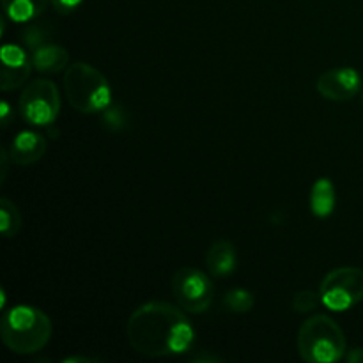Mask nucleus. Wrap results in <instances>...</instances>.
Here are the masks:
<instances>
[{
    "label": "nucleus",
    "instance_id": "obj_24",
    "mask_svg": "<svg viewBox=\"0 0 363 363\" xmlns=\"http://www.w3.org/2000/svg\"><path fill=\"white\" fill-rule=\"evenodd\" d=\"M197 360H199V362H202V360H204V358H202V357H197ZM206 360L215 362V360H220V358H216V357H206Z\"/></svg>",
    "mask_w": 363,
    "mask_h": 363
},
{
    "label": "nucleus",
    "instance_id": "obj_7",
    "mask_svg": "<svg viewBox=\"0 0 363 363\" xmlns=\"http://www.w3.org/2000/svg\"><path fill=\"white\" fill-rule=\"evenodd\" d=\"M172 294L186 314H202L211 307L215 287L202 269L184 266L174 273Z\"/></svg>",
    "mask_w": 363,
    "mask_h": 363
},
{
    "label": "nucleus",
    "instance_id": "obj_20",
    "mask_svg": "<svg viewBox=\"0 0 363 363\" xmlns=\"http://www.w3.org/2000/svg\"><path fill=\"white\" fill-rule=\"evenodd\" d=\"M46 32L45 28L38 27V25H28L23 30V43L28 46V48L35 50L38 46H41L43 43H46Z\"/></svg>",
    "mask_w": 363,
    "mask_h": 363
},
{
    "label": "nucleus",
    "instance_id": "obj_21",
    "mask_svg": "<svg viewBox=\"0 0 363 363\" xmlns=\"http://www.w3.org/2000/svg\"><path fill=\"white\" fill-rule=\"evenodd\" d=\"M82 2H84V0H50V6H52L59 14L67 16V14L74 13V11L82 6Z\"/></svg>",
    "mask_w": 363,
    "mask_h": 363
},
{
    "label": "nucleus",
    "instance_id": "obj_5",
    "mask_svg": "<svg viewBox=\"0 0 363 363\" xmlns=\"http://www.w3.org/2000/svg\"><path fill=\"white\" fill-rule=\"evenodd\" d=\"M319 294L328 311H351L363 300V269L357 266L332 269L319 284Z\"/></svg>",
    "mask_w": 363,
    "mask_h": 363
},
{
    "label": "nucleus",
    "instance_id": "obj_13",
    "mask_svg": "<svg viewBox=\"0 0 363 363\" xmlns=\"http://www.w3.org/2000/svg\"><path fill=\"white\" fill-rule=\"evenodd\" d=\"M50 0H2L6 16L14 23H28L41 16Z\"/></svg>",
    "mask_w": 363,
    "mask_h": 363
},
{
    "label": "nucleus",
    "instance_id": "obj_19",
    "mask_svg": "<svg viewBox=\"0 0 363 363\" xmlns=\"http://www.w3.org/2000/svg\"><path fill=\"white\" fill-rule=\"evenodd\" d=\"M126 112H124L121 106L110 105L108 108L103 112V124H105L110 131L123 130V128H126Z\"/></svg>",
    "mask_w": 363,
    "mask_h": 363
},
{
    "label": "nucleus",
    "instance_id": "obj_15",
    "mask_svg": "<svg viewBox=\"0 0 363 363\" xmlns=\"http://www.w3.org/2000/svg\"><path fill=\"white\" fill-rule=\"evenodd\" d=\"M223 305L227 311L234 312V314H247L254 308L255 296L248 289L234 287V289L227 291V294L223 296Z\"/></svg>",
    "mask_w": 363,
    "mask_h": 363
},
{
    "label": "nucleus",
    "instance_id": "obj_1",
    "mask_svg": "<svg viewBox=\"0 0 363 363\" xmlns=\"http://www.w3.org/2000/svg\"><path fill=\"white\" fill-rule=\"evenodd\" d=\"M126 337L130 346L144 357H179L194 346L195 328L179 305L147 301L130 315Z\"/></svg>",
    "mask_w": 363,
    "mask_h": 363
},
{
    "label": "nucleus",
    "instance_id": "obj_4",
    "mask_svg": "<svg viewBox=\"0 0 363 363\" xmlns=\"http://www.w3.org/2000/svg\"><path fill=\"white\" fill-rule=\"evenodd\" d=\"M64 91L69 105L77 112H105L112 105V87L105 74L87 62L71 64L64 74Z\"/></svg>",
    "mask_w": 363,
    "mask_h": 363
},
{
    "label": "nucleus",
    "instance_id": "obj_25",
    "mask_svg": "<svg viewBox=\"0 0 363 363\" xmlns=\"http://www.w3.org/2000/svg\"><path fill=\"white\" fill-rule=\"evenodd\" d=\"M362 105H363V91H362Z\"/></svg>",
    "mask_w": 363,
    "mask_h": 363
},
{
    "label": "nucleus",
    "instance_id": "obj_9",
    "mask_svg": "<svg viewBox=\"0 0 363 363\" xmlns=\"http://www.w3.org/2000/svg\"><path fill=\"white\" fill-rule=\"evenodd\" d=\"M46 138L32 130H23L13 138L9 147V160L14 165L28 167L38 163L46 152Z\"/></svg>",
    "mask_w": 363,
    "mask_h": 363
},
{
    "label": "nucleus",
    "instance_id": "obj_22",
    "mask_svg": "<svg viewBox=\"0 0 363 363\" xmlns=\"http://www.w3.org/2000/svg\"><path fill=\"white\" fill-rule=\"evenodd\" d=\"M347 363H363V347H353L346 354Z\"/></svg>",
    "mask_w": 363,
    "mask_h": 363
},
{
    "label": "nucleus",
    "instance_id": "obj_10",
    "mask_svg": "<svg viewBox=\"0 0 363 363\" xmlns=\"http://www.w3.org/2000/svg\"><path fill=\"white\" fill-rule=\"evenodd\" d=\"M206 264L209 273L216 279L229 277L238 268V252L234 245L227 240H216L206 254Z\"/></svg>",
    "mask_w": 363,
    "mask_h": 363
},
{
    "label": "nucleus",
    "instance_id": "obj_12",
    "mask_svg": "<svg viewBox=\"0 0 363 363\" xmlns=\"http://www.w3.org/2000/svg\"><path fill=\"white\" fill-rule=\"evenodd\" d=\"M337 206L335 184L330 177H319L311 188L308 195V208L315 218H328Z\"/></svg>",
    "mask_w": 363,
    "mask_h": 363
},
{
    "label": "nucleus",
    "instance_id": "obj_3",
    "mask_svg": "<svg viewBox=\"0 0 363 363\" xmlns=\"http://www.w3.org/2000/svg\"><path fill=\"white\" fill-rule=\"evenodd\" d=\"M296 346L301 360L307 363H335L347 350L340 325L325 314H315L301 323Z\"/></svg>",
    "mask_w": 363,
    "mask_h": 363
},
{
    "label": "nucleus",
    "instance_id": "obj_6",
    "mask_svg": "<svg viewBox=\"0 0 363 363\" xmlns=\"http://www.w3.org/2000/svg\"><path fill=\"white\" fill-rule=\"evenodd\" d=\"M18 108L21 117L32 126H52L60 112L59 87L48 78H35L28 82L20 96Z\"/></svg>",
    "mask_w": 363,
    "mask_h": 363
},
{
    "label": "nucleus",
    "instance_id": "obj_2",
    "mask_svg": "<svg viewBox=\"0 0 363 363\" xmlns=\"http://www.w3.org/2000/svg\"><path fill=\"white\" fill-rule=\"evenodd\" d=\"M53 333L48 315L32 305H16L4 314L0 337L4 346L16 354H32L45 350Z\"/></svg>",
    "mask_w": 363,
    "mask_h": 363
},
{
    "label": "nucleus",
    "instance_id": "obj_18",
    "mask_svg": "<svg viewBox=\"0 0 363 363\" xmlns=\"http://www.w3.org/2000/svg\"><path fill=\"white\" fill-rule=\"evenodd\" d=\"M30 62L27 53L16 45H4L2 48V66L7 67H21Z\"/></svg>",
    "mask_w": 363,
    "mask_h": 363
},
{
    "label": "nucleus",
    "instance_id": "obj_8",
    "mask_svg": "<svg viewBox=\"0 0 363 363\" xmlns=\"http://www.w3.org/2000/svg\"><path fill=\"white\" fill-rule=\"evenodd\" d=\"M315 87L325 99L344 103L362 91V77L354 67H333L318 78Z\"/></svg>",
    "mask_w": 363,
    "mask_h": 363
},
{
    "label": "nucleus",
    "instance_id": "obj_14",
    "mask_svg": "<svg viewBox=\"0 0 363 363\" xmlns=\"http://www.w3.org/2000/svg\"><path fill=\"white\" fill-rule=\"evenodd\" d=\"M21 229V215L18 206L9 199H0V233L4 238H16Z\"/></svg>",
    "mask_w": 363,
    "mask_h": 363
},
{
    "label": "nucleus",
    "instance_id": "obj_11",
    "mask_svg": "<svg viewBox=\"0 0 363 363\" xmlns=\"http://www.w3.org/2000/svg\"><path fill=\"white\" fill-rule=\"evenodd\" d=\"M30 62L39 73H60L69 64V53L64 46L55 45V43H43L41 46L32 50Z\"/></svg>",
    "mask_w": 363,
    "mask_h": 363
},
{
    "label": "nucleus",
    "instance_id": "obj_17",
    "mask_svg": "<svg viewBox=\"0 0 363 363\" xmlns=\"http://www.w3.org/2000/svg\"><path fill=\"white\" fill-rule=\"evenodd\" d=\"M321 301V294L319 291H300V293L294 294L293 298V311L294 312H300V314H307V312H312L315 307H318Z\"/></svg>",
    "mask_w": 363,
    "mask_h": 363
},
{
    "label": "nucleus",
    "instance_id": "obj_16",
    "mask_svg": "<svg viewBox=\"0 0 363 363\" xmlns=\"http://www.w3.org/2000/svg\"><path fill=\"white\" fill-rule=\"evenodd\" d=\"M30 66L32 62H27L21 67L2 66V80H0V87H2V91L7 92V91H13V89L21 87V85L28 80Z\"/></svg>",
    "mask_w": 363,
    "mask_h": 363
},
{
    "label": "nucleus",
    "instance_id": "obj_23",
    "mask_svg": "<svg viewBox=\"0 0 363 363\" xmlns=\"http://www.w3.org/2000/svg\"><path fill=\"white\" fill-rule=\"evenodd\" d=\"M0 113H2V126H7L11 123V106L7 101H2V108H0Z\"/></svg>",
    "mask_w": 363,
    "mask_h": 363
}]
</instances>
